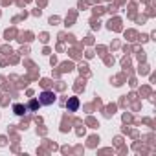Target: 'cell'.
Listing matches in <instances>:
<instances>
[{
  "instance_id": "6da1fadb",
  "label": "cell",
  "mask_w": 156,
  "mask_h": 156,
  "mask_svg": "<svg viewBox=\"0 0 156 156\" xmlns=\"http://www.w3.org/2000/svg\"><path fill=\"white\" fill-rule=\"evenodd\" d=\"M55 101H57V96H55V92L44 90V92L39 96V103H41V105H53Z\"/></svg>"
},
{
  "instance_id": "7a4b0ae2",
  "label": "cell",
  "mask_w": 156,
  "mask_h": 156,
  "mask_svg": "<svg viewBox=\"0 0 156 156\" xmlns=\"http://www.w3.org/2000/svg\"><path fill=\"white\" fill-rule=\"evenodd\" d=\"M66 108H68L70 112H75L77 108H79V99H77V98H70V99L66 101Z\"/></svg>"
},
{
  "instance_id": "3957f363",
  "label": "cell",
  "mask_w": 156,
  "mask_h": 156,
  "mask_svg": "<svg viewBox=\"0 0 156 156\" xmlns=\"http://www.w3.org/2000/svg\"><path fill=\"white\" fill-rule=\"evenodd\" d=\"M13 112H15L17 116H24V114L28 112V107H24V105H20V103H15V105H13Z\"/></svg>"
},
{
  "instance_id": "277c9868",
  "label": "cell",
  "mask_w": 156,
  "mask_h": 156,
  "mask_svg": "<svg viewBox=\"0 0 156 156\" xmlns=\"http://www.w3.org/2000/svg\"><path fill=\"white\" fill-rule=\"evenodd\" d=\"M39 105H41V103H39L37 99H33V101H30V108H31V110H37V108H39Z\"/></svg>"
}]
</instances>
